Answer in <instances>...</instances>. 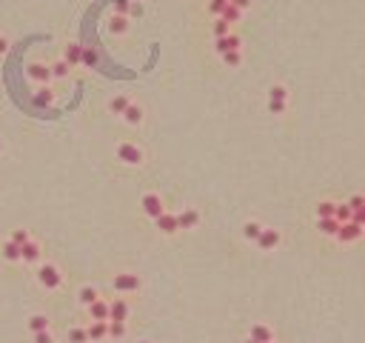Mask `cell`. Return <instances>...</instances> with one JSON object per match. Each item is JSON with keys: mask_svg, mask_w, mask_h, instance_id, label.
I'll return each instance as SVG.
<instances>
[{"mask_svg": "<svg viewBox=\"0 0 365 343\" xmlns=\"http://www.w3.org/2000/svg\"><path fill=\"white\" fill-rule=\"evenodd\" d=\"M365 232V226H359V223H354V220H348V223H340V229H336V241H343V243H351V241H359Z\"/></svg>", "mask_w": 365, "mask_h": 343, "instance_id": "1", "label": "cell"}, {"mask_svg": "<svg viewBox=\"0 0 365 343\" xmlns=\"http://www.w3.org/2000/svg\"><path fill=\"white\" fill-rule=\"evenodd\" d=\"M117 161L129 163V166H137V163L143 161V152H140L134 143H120V146H117Z\"/></svg>", "mask_w": 365, "mask_h": 343, "instance_id": "2", "label": "cell"}, {"mask_svg": "<svg viewBox=\"0 0 365 343\" xmlns=\"http://www.w3.org/2000/svg\"><path fill=\"white\" fill-rule=\"evenodd\" d=\"M37 278H40V283H43L46 289H58V286H60V272H58V266H51V263L40 266Z\"/></svg>", "mask_w": 365, "mask_h": 343, "instance_id": "3", "label": "cell"}, {"mask_svg": "<svg viewBox=\"0 0 365 343\" xmlns=\"http://www.w3.org/2000/svg\"><path fill=\"white\" fill-rule=\"evenodd\" d=\"M115 289L117 292H137V289H140V278H137V275H117Z\"/></svg>", "mask_w": 365, "mask_h": 343, "instance_id": "4", "label": "cell"}, {"mask_svg": "<svg viewBox=\"0 0 365 343\" xmlns=\"http://www.w3.org/2000/svg\"><path fill=\"white\" fill-rule=\"evenodd\" d=\"M143 212L149 215V218H160V215L165 212V209H163V200H160L157 195H146V197H143Z\"/></svg>", "mask_w": 365, "mask_h": 343, "instance_id": "5", "label": "cell"}, {"mask_svg": "<svg viewBox=\"0 0 365 343\" xmlns=\"http://www.w3.org/2000/svg\"><path fill=\"white\" fill-rule=\"evenodd\" d=\"M277 243H279V232H274V229H263L257 238V246L263 249V252H271Z\"/></svg>", "mask_w": 365, "mask_h": 343, "instance_id": "6", "label": "cell"}, {"mask_svg": "<svg viewBox=\"0 0 365 343\" xmlns=\"http://www.w3.org/2000/svg\"><path fill=\"white\" fill-rule=\"evenodd\" d=\"M154 223H157V229L160 232H165V234H174L177 232V215H169V212H163L160 218H154Z\"/></svg>", "mask_w": 365, "mask_h": 343, "instance_id": "7", "label": "cell"}, {"mask_svg": "<svg viewBox=\"0 0 365 343\" xmlns=\"http://www.w3.org/2000/svg\"><path fill=\"white\" fill-rule=\"evenodd\" d=\"M126 318H129V303L126 300L108 303V321H126Z\"/></svg>", "mask_w": 365, "mask_h": 343, "instance_id": "8", "label": "cell"}, {"mask_svg": "<svg viewBox=\"0 0 365 343\" xmlns=\"http://www.w3.org/2000/svg\"><path fill=\"white\" fill-rule=\"evenodd\" d=\"M37 257H40V246H37L35 241H26L20 246V260H26V263H35Z\"/></svg>", "mask_w": 365, "mask_h": 343, "instance_id": "9", "label": "cell"}, {"mask_svg": "<svg viewBox=\"0 0 365 343\" xmlns=\"http://www.w3.org/2000/svg\"><path fill=\"white\" fill-rule=\"evenodd\" d=\"M197 220H200V215L194 212V209H186V212L177 215V226L180 229H194L197 226Z\"/></svg>", "mask_w": 365, "mask_h": 343, "instance_id": "10", "label": "cell"}, {"mask_svg": "<svg viewBox=\"0 0 365 343\" xmlns=\"http://www.w3.org/2000/svg\"><path fill=\"white\" fill-rule=\"evenodd\" d=\"M86 332H89V340H103L108 335V321H94Z\"/></svg>", "mask_w": 365, "mask_h": 343, "instance_id": "11", "label": "cell"}, {"mask_svg": "<svg viewBox=\"0 0 365 343\" xmlns=\"http://www.w3.org/2000/svg\"><path fill=\"white\" fill-rule=\"evenodd\" d=\"M231 49H240V37L237 35H231L229 32L226 37H217V51H220V55L222 51H231Z\"/></svg>", "mask_w": 365, "mask_h": 343, "instance_id": "12", "label": "cell"}, {"mask_svg": "<svg viewBox=\"0 0 365 343\" xmlns=\"http://www.w3.org/2000/svg\"><path fill=\"white\" fill-rule=\"evenodd\" d=\"M89 312H92L94 321H108V303H103L100 298L94 300V303H89Z\"/></svg>", "mask_w": 365, "mask_h": 343, "instance_id": "13", "label": "cell"}, {"mask_svg": "<svg viewBox=\"0 0 365 343\" xmlns=\"http://www.w3.org/2000/svg\"><path fill=\"white\" fill-rule=\"evenodd\" d=\"M251 337H254L257 343H271V340H274L271 329H268V326H263V323H257V326H251Z\"/></svg>", "mask_w": 365, "mask_h": 343, "instance_id": "14", "label": "cell"}, {"mask_svg": "<svg viewBox=\"0 0 365 343\" xmlns=\"http://www.w3.org/2000/svg\"><path fill=\"white\" fill-rule=\"evenodd\" d=\"M317 226H320L322 234H331V238H334L336 229H340V220L336 218H317Z\"/></svg>", "mask_w": 365, "mask_h": 343, "instance_id": "15", "label": "cell"}, {"mask_svg": "<svg viewBox=\"0 0 365 343\" xmlns=\"http://www.w3.org/2000/svg\"><path fill=\"white\" fill-rule=\"evenodd\" d=\"M29 77L32 81H37V83H46V81H51V69H46V66H32L29 69Z\"/></svg>", "mask_w": 365, "mask_h": 343, "instance_id": "16", "label": "cell"}, {"mask_svg": "<svg viewBox=\"0 0 365 343\" xmlns=\"http://www.w3.org/2000/svg\"><path fill=\"white\" fill-rule=\"evenodd\" d=\"M66 63H69V66L83 63V46H77V43L69 46V49H66Z\"/></svg>", "mask_w": 365, "mask_h": 343, "instance_id": "17", "label": "cell"}, {"mask_svg": "<svg viewBox=\"0 0 365 343\" xmlns=\"http://www.w3.org/2000/svg\"><path fill=\"white\" fill-rule=\"evenodd\" d=\"M123 117H126L131 126H137V123H143V109H140V106H134V103H129V109L123 112Z\"/></svg>", "mask_w": 365, "mask_h": 343, "instance_id": "18", "label": "cell"}, {"mask_svg": "<svg viewBox=\"0 0 365 343\" xmlns=\"http://www.w3.org/2000/svg\"><path fill=\"white\" fill-rule=\"evenodd\" d=\"M108 29L115 32V35H123V32L129 29V17L126 15H115L111 17V23H108Z\"/></svg>", "mask_w": 365, "mask_h": 343, "instance_id": "19", "label": "cell"}, {"mask_svg": "<svg viewBox=\"0 0 365 343\" xmlns=\"http://www.w3.org/2000/svg\"><path fill=\"white\" fill-rule=\"evenodd\" d=\"M351 215H354V212H351V206H348V203H336V206H334V218L340 220V223H348Z\"/></svg>", "mask_w": 365, "mask_h": 343, "instance_id": "20", "label": "cell"}, {"mask_svg": "<svg viewBox=\"0 0 365 343\" xmlns=\"http://www.w3.org/2000/svg\"><path fill=\"white\" fill-rule=\"evenodd\" d=\"M29 329L32 332H46V329H49V318H46V314H35L29 321Z\"/></svg>", "mask_w": 365, "mask_h": 343, "instance_id": "21", "label": "cell"}, {"mask_svg": "<svg viewBox=\"0 0 365 343\" xmlns=\"http://www.w3.org/2000/svg\"><path fill=\"white\" fill-rule=\"evenodd\" d=\"M240 15H243V12H240L237 6H231V3H229L226 9H222V12H220V17H222L226 23H237V20H240Z\"/></svg>", "mask_w": 365, "mask_h": 343, "instance_id": "22", "label": "cell"}, {"mask_svg": "<svg viewBox=\"0 0 365 343\" xmlns=\"http://www.w3.org/2000/svg\"><path fill=\"white\" fill-rule=\"evenodd\" d=\"M3 255H6V260H20V246H17L15 241H9L6 246H3Z\"/></svg>", "mask_w": 365, "mask_h": 343, "instance_id": "23", "label": "cell"}, {"mask_svg": "<svg viewBox=\"0 0 365 343\" xmlns=\"http://www.w3.org/2000/svg\"><path fill=\"white\" fill-rule=\"evenodd\" d=\"M108 335L111 337H123L126 335V321H108Z\"/></svg>", "mask_w": 365, "mask_h": 343, "instance_id": "24", "label": "cell"}, {"mask_svg": "<svg viewBox=\"0 0 365 343\" xmlns=\"http://www.w3.org/2000/svg\"><path fill=\"white\" fill-rule=\"evenodd\" d=\"M260 232H263V226H260V223H254V220H251V223H245V229H243V234L248 238V241H257Z\"/></svg>", "mask_w": 365, "mask_h": 343, "instance_id": "25", "label": "cell"}, {"mask_svg": "<svg viewBox=\"0 0 365 343\" xmlns=\"http://www.w3.org/2000/svg\"><path fill=\"white\" fill-rule=\"evenodd\" d=\"M108 109L115 112V115H123V112L129 109V100H126V97H115V100L108 103Z\"/></svg>", "mask_w": 365, "mask_h": 343, "instance_id": "26", "label": "cell"}, {"mask_svg": "<svg viewBox=\"0 0 365 343\" xmlns=\"http://www.w3.org/2000/svg\"><path fill=\"white\" fill-rule=\"evenodd\" d=\"M80 300H83V303H94V300H97V289H92V286H83V289H80Z\"/></svg>", "mask_w": 365, "mask_h": 343, "instance_id": "27", "label": "cell"}, {"mask_svg": "<svg viewBox=\"0 0 365 343\" xmlns=\"http://www.w3.org/2000/svg\"><path fill=\"white\" fill-rule=\"evenodd\" d=\"M334 206L336 203H328V200L320 203V206H317V218H334Z\"/></svg>", "mask_w": 365, "mask_h": 343, "instance_id": "28", "label": "cell"}, {"mask_svg": "<svg viewBox=\"0 0 365 343\" xmlns=\"http://www.w3.org/2000/svg\"><path fill=\"white\" fill-rule=\"evenodd\" d=\"M286 97H288L286 86H271L268 89V100H286Z\"/></svg>", "mask_w": 365, "mask_h": 343, "instance_id": "29", "label": "cell"}, {"mask_svg": "<svg viewBox=\"0 0 365 343\" xmlns=\"http://www.w3.org/2000/svg\"><path fill=\"white\" fill-rule=\"evenodd\" d=\"M222 60H226V66H240V49L222 51Z\"/></svg>", "mask_w": 365, "mask_h": 343, "instance_id": "30", "label": "cell"}, {"mask_svg": "<svg viewBox=\"0 0 365 343\" xmlns=\"http://www.w3.org/2000/svg\"><path fill=\"white\" fill-rule=\"evenodd\" d=\"M69 340H72V343H86L89 340V332H86V329H72V332H69Z\"/></svg>", "mask_w": 365, "mask_h": 343, "instance_id": "31", "label": "cell"}, {"mask_svg": "<svg viewBox=\"0 0 365 343\" xmlns=\"http://www.w3.org/2000/svg\"><path fill=\"white\" fill-rule=\"evenodd\" d=\"M69 69H72V66L66 63V60H60L58 66H51V77H66V74H69Z\"/></svg>", "mask_w": 365, "mask_h": 343, "instance_id": "32", "label": "cell"}, {"mask_svg": "<svg viewBox=\"0 0 365 343\" xmlns=\"http://www.w3.org/2000/svg\"><path fill=\"white\" fill-rule=\"evenodd\" d=\"M129 9H131V0H115V12H117V15L129 17Z\"/></svg>", "mask_w": 365, "mask_h": 343, "instance_id": "33", "label": "cell"}, {"mask_svg": "<svg viewBox=\"0 0 365 343\" xmlns=\"http://www.w3.org/2000/svg\"><path fill=\"white\" fill-rule=\"evenodd\" d=\"M268 112L271 115H283L286 112V100H268Z\"/></svg>", "mask_w": 365, "mask_h": 343, "instance_id": "34", "label": "cell"}, {"mask_svg": "<svg viewBox=\"0 0 365 343\" xmlns=\"http://www.w3.org/2000/svg\"><path fill=\"white\" fill-rule=\"evenodd\" d=\"M229 26H231V23H226V20L220 17V20L214 23V35H217V37H226V35H229Z\"/></svg>", "mask_w": 365, "mask_h": 343, "instance_id": "35", "label": "cell"}, {"mask_svg": "<svg viewBox=\"0 0 365 343\" xmlns=\"http://www.w3.org/2000/svg\"><path fill=\"white\" fill-rule=\"evenodd\" d=\"M229 6V0H211V3H208V9H211V15H220L222 9Z\"/></svg>", "mask_w": 365, "mask_h": 343, "instance_id": "36", "label": "cell"}, {"mask_svg": "<svg viewBox=\"0 0 365 343\" xmlns=\"http://www.w3.org/2000/svg\"><path fill=\"white\" fill-rule=\"evenodd\" d=\"M35 343H54V337H51L49 329L46 332H35Z\"/></svg>", "mask_w": 365, "mask_h": 343, "instance_id": "37", "label": "cell"}, {"mask_svg": "<svg viewBox=\"0 0 365 343\" xmlns=\"http://www.w3.org/2000/svg\"><path fill=\"white\" fill-rule=\"evenodd\" d=\"M351 220H354V223H359V226H365V206H359V209H354V215H351Z\"/></svg>", "mask_w": 365, "mask_h": 343, "instance_id": "38", "label": "cell"}, {"mask_svg": "<svg viewBox=\"0 0 365 343\" xmlns=\"http://www.w3.org/2000/svg\"><path fill=\"white\" fill-rule=\"evenodd\" d=\"M37 103H40V106H46V103H51V92L49 89H40V92H37Z\"/></svg>", "mask_w": 365, "mask_h": 343, "instance_id": "39", "label": "cell"}, {"mask_svg": "<svg viewBox=\"0 0 365 343\" xmlns=\"http://www.w3.org/2000/svg\"><path fill=\"white\" fill-rule=\"evenodd\" d=\"M83 63L86 66H97V55L92 49H83Z\"/></svg>", "mask_w": 365, "mask_h": 343, "instance_id": "40", "label": "cell"}, {"mask_svg": "<svg viewBox=\"0 0 365 343\" xmlns=\"http://www.w3.org/2000/svg\"><path fill=\"white\" fill-rule=\"evenodd\" d=\"M348 206H351V212H354V209H359V206H365V197H362V195H354V197H351V200H348Z\"/></svg>", "mask_w": 365, "mask_h": 343, "instance_id": "41", "label": "cell"}, {"mask_svg": "<svg viewBox=\"0 0 365 343\" xmlns=\"http://www.w3.org/2000/svg\"><path fill=\"white\" fill-rule=\"evenodd\" d=\"M12 241H15L17 246H23V243L29 241V234H26V232H23V229H20V232H15V234H12Z\"/></svg>", "mask_w": 365, "mask_h": 343, "instance_id": "42", "label": "cell"}, {"mask_svg": "<svg viewBox=\"0 0 365 343\" xmlns=\"http://www.w3.org/2000/svg\"><path fill=\"white\" fill-rule=\"evenodd\" d=\"M129 15H131V17H140V15H143V6H140L137 0H131V9H129Z\"/></svg>", "mask_w": 365, "mask_h": 343, "instance_id": "43", "label": "cell"}, {"mask_svg": "<svg viewBox=\"0 0 365 343\" xmlns=\"http://www.w3.org/2000/svg\"><path fill=\"white\" fill-rule=\"evenodd\" d=\"M229 3H231V6H237L240 12H243V9H248V3H251V0H229Z\"/></svg>", "mask_w": 365, "mask_h": 343, "instance_id": "44", "label": "cell"}, {"mask_svg": "<svg viewBox=\"0 0 365 343\" xmlns=\"http://www.w3.org/2000/svg\"><path fill=\"white\" fill-rule=\"evenodd\" d=\"M6 49H9V43H6V37H0V55H6Z\"/></svg>", "mask_w": 365, "mask_h": 343, "instance_id": "45", "label": "cell"}, {"mask_svg": "<svg viewBox=\"0 0 365 343\" xmlns=\"http://www.w3.org/2000/svg\"><path fill=\"white\" fill-rule=\"evenodd\" d=\"M245 343H257V340H254V337H248V340H245Z\"/></svg>", "mask_w": 365, "mask_h": 343, "instance_id": "46", "label": "cell"}]
</instances>
